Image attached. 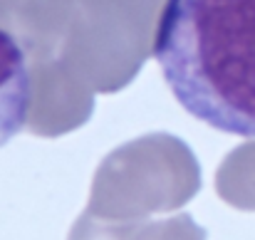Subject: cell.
I'll use <instances>...</instances> for the list:
<instances>
[{
  "instance_id": "6da1fadb",
  "label": "cell",
  "mask_w": 255,
  "mask_h": 240,
  "mask_svg": "<svg viewBox=\"0 0 255 240\" xmlns=\"http://www.w3.org/2000/svg\"><path fill=\"white\" fill-rule=\"evenodd\" d=\"M154 60L191 117L255 139V0H166Z\"/></svg>"
},
{
  "instance_id": "7a4b0ae2",
  "label": "cell",
  "mask_w": 255,
  "mask_h": 240,
  "mask_svg": "<svg viewBox=\"0 0 255 240\" xmlns=\"http://www.w3.org/2000/svg\"><path fill=\"white\" fill-rule=\"evenodd\" d=\"M32 104V80L22 45L0 27V149L27 124Z\"/></svg>"
}]
</instances>
